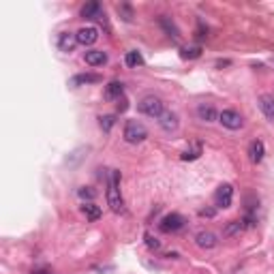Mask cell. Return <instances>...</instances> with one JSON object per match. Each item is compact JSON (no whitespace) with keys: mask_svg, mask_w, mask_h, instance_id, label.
<instances>
[{"mask_svg":"<svg viewBox=\"0 0 274 274\" xmlns=\"http://www.w3.org/2000/svg\"><path fill=\"white\" fill-rule=\"evenodd\" d=\"M242 229H244V223H242V221H229L223 234L225 236H236V234H240Z\"/></svg>","mask_w":274,"mask_h":274,"instance_id":"21","label":"cell"},{"mask_svg":"<svg viewBox=\"0 0 274 274\" xmlns=\"http://www.w3.org/2000/svg\"><path fill=\"white\" fill-rule=\"evenodd\" d=\"M81 212H84V216L88 221H99L101 219V208L97 204H92V201H88V204H81Z\"/></svg>","mask_w":274,"mask_h":274,"instance_id":"18","label":"cell"},{"mask_svg":"<svg viewBox=\"0 0 274 274\" xmlns=\"http://www.w3.org/2000/svg\"><path fill=\"white\" fill-rule=\"evenodd\" d=\"M101 81V75L97 73H81V75H75L71 80V86H84V84H99Z\"/></svg>","mask_w":274,"mask_h":274,"instance_id":"17","label":"cell"},{"mask_svg":"<svg viewBox=\"0 0 274 274\" xmlns=\"http://www.w3.org/2000/svg\"><path fill=\"white\" fill-rule=\"evenodd\" d=\"M107 204L116 214H125V201L120 195V172L112 169L110 172V182H107Z\"/></svg>","mask_w":274,"mask_h":274,"instance_id":"1","label":"cell"},{"mask_svg":"<svg viewBox=\"0 0 274 274\" xmlns=\"http://www.w3.org/2000/svg\"><path fill=\"white\" fill-rule=\"evenodd\" d=\"M30 274H51V272H48V270H32Z\"/></svg>","mask_w":274,"mask_h":274,"instance_id":"29","label":"cell"},{"mask_svg":"<svg viewBox=\"0 0 274 274\" xmlns=\"http://www.w3.org/2000/svg\"><path fill=\"white\" fill-rule=\"evenodd\" d=\"M125 63H127V66H131V69H137V66L144 64V56L139 54V51L131 49V51H127L125 54Z\"/></svg>","mask_w":274,"mask_h":274,"instance_id":"19","label":"cell"},{"mask_svg":"<svg viewBox=\"0 0 274 274\" xmlns=\"http://www.w3.org/2000/svg\"><path fill=\"white\" fill-rule=\"evenodd\" d=\"M257 103H259V110L263 116L270 122H274V95H261L259 99H257Z\"/></svg>","mask_w":274,"mask_h":274,"instance_id":"14","label":"cell"},{"mask_svg":"<svg viewBox=\"0 0 274 274\" xmlns=\"http://www.w3.org/2000/svg\"><path fill=\"white\" fill-rule=\"evenodd\" d=\"M122 95H125V84L122 81H110L105 86V92H103L105 101H120Z\"/></svg>","mask_w":274,"mask_h":274,"instance_id":"11","label":"cell"},{"mask_svg":"<svg viewBox=\"0 0 274 274\" xmlns=\"http://www.w3.org/2000/svg\"><path fill=\"white\" fill-rule=\"evenodd\" d=\"M56 45H58L60 51L69 54V51H73L75 45H77V34L75 32H60L58 39H56Z\"/></svg>","mask_w":274,"mask_h":274,"instance_id":"9","label":"cell"},{"mask_svg":"<svg viewBox=\"0 0 274 274\" xmlns=\"http://www.w3.org/2000/svg\"><path fill=\"white\" fill-rule=\"evenodd\" d=\"M137 110L144 113V116H148V118H161V113L165 112L163 110V101L159 99L157 95H146L142 101L137 103Z\"/></svg>","mask_w":274,"mask_h":274,"instance_id":"2","label":"cell"},{"mask_svg":"<svg viewBox=\"0 0 274 274\" xmlns=\"http://www.w3.org/2000/svg\"><path fill=\"white\" fill-rule=\"evenodd\" d=\"M159 125H161L163 131L172 133V131H176V129L180 127V118H178V113H176V112L165 110V112L161 113V118H159Z\"/></svg>","mask_w":274,"mask_h":274,"instance_id":"8","label":"cell"},{"mask_svg":"<svg viewBox=\"0 0 274 274\" xmlns=\"http://www.w3.org/2000/svg\"><path fill=\"white\" fill-rule=\"evenodd\" d=\"M201 152H204L201 144H193V146L187 148L182 154H180V159H182V161H195V159H199V157H201Z\"/></svg>","mask_w":274,"mask_h":274,"instance_id":"20","label":"cell"},{"mask_svg":"<svg viewBox=\"0 0 274 274\" xmlns=\"http://www.w3.org/2000/svg\"><path fill=\"white\" fill-rule=\"evenodd\" d=\"M219 122L225 129H229V131H238V129L244 127V118H242L240 112H236V110H223L219 113Z\"/></svg>","mask_w":274,"mask_h":274,"instance_id":"5","label":"cell"},{"mask_svg":"<svg viewBox=\"0 0 274 274\" xmlns=\"http://www.w3.org/2000/svg\"><path fill=\"white\" fill-rule=\"evenodd\" d=\"M197 118L201 122H214L219 118V112L212 103H199L197 105Z\"/></svg>","mask_w":274,"mask_h":274,"instance_id":"12","label":"cell"},{"mask_svg":"<svg viewBox=\"0 0 274 274\" xmlns=\"http://www.w3.org/2000/svg\"><path fill=\"white\" fill-rule=\"evenodd\" d=\"M127 107H129V103H127L125 97H122V99L118 101V112H127Z\"/></svg>","mask_w":274,"mask_h":274,"instance_id":"27","label":"cell"},{"mask_svg":"<svg viewBox=\"0 0 274 274\" xmlns=\"http://www.w3.org/2000/svg\"><path fill=\"white\" fill-rule=\"evenodd\" d=\"M199 56H201V49L199 48H184L182 49V58L193 60V58H199Z\"/></svg>","mask_w":274,"mask_h":274,"instance_id":"25","label":"cell"},{"mask_svg":"<svg viewBox=\"0 0 274 274\" xmlns=\"http://www.w3.org/2000/svg\"><path fill=\"white\" fill-rule=\"evenodd\" d=\"M81 17H86V19H101L103 17V7L99 2H88L81 7V11H80Z\"/></svg>","mask_w":274,"mask_h":274,"instance_id":"16","label":"cell"},{"mask_svg":"<svg viewBox=\"0 0 274 274\" xmlns=\"http://www.w3.org/2000/svg\"><path fill=\"white\" fill-rule=\"evenodd\" d=\"M195 244H197L199 249H214V246L219 244V236H216L214 231H199V234L195 236Z\"/></svg>","mask_w":274,"mask_h":274,"instance_id":"10","label":"cell"},{"mask_svg":"<svg viewBox=\"0 0 274 274\" xmlns=\"http://www.w3.org/2000/svg\"><path fill=\"white\" fill-rule=\"evenodd\" d=\"M231 201H234V187L231 184H221L214 193V204L216 208H229Z\"/></svg>","mask_w":274,"mask_h":274,"instance_id":"6","label":"cell"},{"mask_svg":"<svg viewBox=\"0 0 274 274\" xmlns=\"http://www.w3.org/2000/svg\"><path fill=\"white\" fill-rule=\"evenodd\" d=\"M214 212H216V210H201L199 214H201V216H214Z\"/></svg>","mask_w":274,"mask_h":274,"instance_id":"28","label":"cell"},{"mask_svg":"<svg viewBox=\"0 0 274 274\" xmlns=\"http://www.w3.org/2000/svg\"><path fill=\"white\" fill-rule=\"evenodd\" d=\"M84 60H86V64H90V66H103V64H107V54L103 49H90V51H86L84 54Z\"/></svg>","mask_w":274,"mask_h":274,"instance_id":"13","label":"cell"},{"mask_svg":"<svg viewBox=\"0 0 274 274\" xmlns=\"http://www.w3.org/2000/svg\"><path fill=\"white\" fill-rule=\"evenodd\" d=\"M99 120H101V129H103L105 133H110L112 127L116 125V116H101Z\"/></svg>","mask_w":274,"mask_h":274,"instance_id":"24","label":"cell"},{"mask_svg":"<svg viewBox=\"0 0 274 274\" xmlns=\"http://www.w3.org/2000/svg\"><path fill=\"white\" fill-rule=\"evenodd\" d=\"M159 24H161L163 28L167 30V32H169V37H174V39H178V37H180V34H178V28H176V26H174V22H169V19L165 17V15H161V19H159Z\"/></svg>","mask_w":274,"mask_h":274,"instance_id":"22","label":"cell"},{"mask_svg":"<svg viewBox=\"0 0 274 274\" xmlns=\"http://www.w3.org/2000/svg\"><path fill=\"white\" fill-rule=\"evenodd\" d=\"M122 135H125L129 144H142L144 139L148 137V129L137 120H129L125 125V133H122Z\"/></svg>","mask_w":274,"mask_h":274,"instance_id":"3","label":"cell"},{"mask_svg":"<svg viewBox=\"0 0 274 274\" xmlns=\"http://www.w3.org/2000/svg\"><path fill=\"white\" fill-rule=\"evenodd\" d=\"M184 216L178 214V212H172V214H165L161 219V223H159V229L165 231V234H176V231H180L184 227Z\"/></svg>","mask_w":274,"mask_h":274,"instance_id":"4","label":"cell"},{"mask_svg":"<svg viewBox=\"0 0 274 274\" xmlns=\"http://www.w3.org/2000/svg\"><path fill=\"white\" fill-rule=\"evenodd\" d=\"M77 195H80V199L84 201V204H88V201H95L97 191H92L90 187H81L80 191H77Z\"/></svg>","mask_w":274,"mask_h":274,"instance_id":"23","label":"cell"},{"mask_svg":"<svg viewBox=\"0 0 274 274\" xmlns=\"http://www.w3.org/2000/svg\"><path fill=\"white\" fill-rule=\"evenodd\" d=\"M249 154H251V161L255 165L263 161V157H266V146H263L261 139H253L251 146H249Z\"/></svg>","mask_w":274,"mask_h":274,"instance_id":"15","label":"cell"},{"mask_svg":"<svg viewBox=\"0 0 274 274\" xmlns=\"http://www.w3.org/2000/svg\"><path fill=\"white\" fill-rule=\"evenodd\" d=\"M146 244L150 246V249H159V246H161V242H159L157 238H152L150 234H146Z\"/></svg>","mask_w":274,"mask_h":274,"instance_id":"26","label":"cell"},{"mask_svg":"<svg viewBox=\"0 0 274 274\" xmlns=\"http://www.w3.org/2000/svg\"><path fill=\"white\" fill-rule=\"evenodd\" d=\"M77 43L80 45H95L97 39H99V28H95V26H84V28L77 30Z\"/></svg>","mask_w":274,"mask_h":274,"instance_id":"7","label":"cell"}]
</instances>
